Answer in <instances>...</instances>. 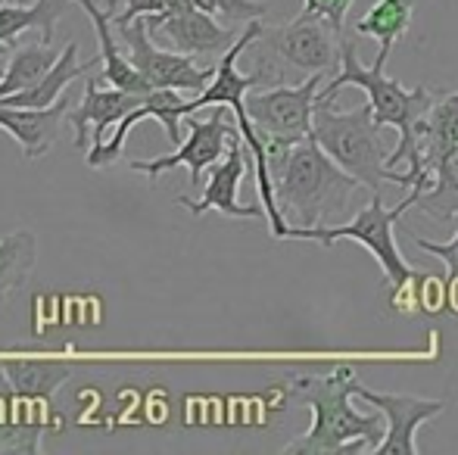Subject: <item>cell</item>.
<instances>
[{
    "label": "cell",
    "instance_id": "9a60e30c",
    "mask_svg": "<svg viewBox=\"0 0 458 455\" xmlns=\"http://www.w3.org/2000/svg\"><path fill=\"white\" fill-rule=\"evenodd\" d=\"M103 75H94V79L85 81V97L75 110L66 113V122L75 128V147L85 150L88 144L100 147L106 140V131L115 128L134 106L140 104V94H128L122 88H103Z\"/></svg>",
    "mask_w": 458,
    "mask_h": 455
},
{
    "label": "cell",
    "instance_id": "7c38bea8",
    "mask_svg": "<svg viewBox=\"0 0 458 455\" xmlns=\"http://www.w3.org/2000/svg\"><path fill=\"white\" fill-rule=\"evenodd\" d=\"M247 150H243V134L237 131L231 138V147L218 163L209 165V178H206V188L199 194V200H191V197H178V206H184L187 213L203 215V213H222L228 219H268L266 206H243L237 200V190H241V181L250 169Z\"/></svg>",
    "mask_w": 458,
    "mask_h": 455
},
{
    "label": "cell",
    "instance_id": "ffe728a7",
    "mask_svg": "<svg viewBox=\"0 0 458 455\" xmlns=\"http://www.w3.org/2000/svg\"><path fill=\"white\" fill-rule=\"evenodd\" d=\"M19 400L0 362V452H38L41 443V418L19 412Z\"/></svg>",
    "mask_w": 458,
    "mask_h": 455
},
{
    "label": "cell",
    "instance_id": "d6986e66",
    "mask_svg": "<svg viewBox=\"0 0 458 455\" xmlns=\"http://www.w3.org/2000/svg\"><path fill=\"white\" fill-rule=\"evenodd\" d=\"M4 371L13 390L29 402H47L63 383L72 377V365L66 362H41V358H6Z\"/></svg>",
    "mask_w": 458,
    "mask_h": 455
},
{
    "label": "cell",
    "instance_id": "5bb4252c",
    "mask_svg": "<svg viewBox=\"0 0 458 455\" xmlns=\"http://www.w3.org/2000/svg\"><path fill=\"white\" fill-rule=\"evenodd\" d=\"M184 106H187V100L182 97V91H175V88H153V91L113 128V134H109L100 147L88 150V165H91V169H106V165L119 163L122 153H125V140H128V134H131V128L144 119L159 122V125L165 128L169 144L178 147L184 140L182 138V119H187Z\"/></svg>",
    "mask_w": 458,
    "mask_h": 455
},
{
    "label": "cell",
    "instance_id": "ba28073f",
    "mask_svg": "<svg viewBox=\"0 0 458 455\" xmlns=\"http://www.w3.org/2000/svg\"><path fill=\"white\" fill-rule=\"evenodd\" d=\"M241 131L237 125H231L228 115H225L222 106H212L209 119H187V138L178 144L175 153H165V156H157V159H134L128 163L131 172H140L147 175L150 181H157L163 172H172V169H187L191 175V188H199V178L203 172H209L212 163L228 153L231 147V138Z\"/></svg>",
    "mask_w": 458,
    "mask_h": 455
},
{
    "label": "cell",
    "instance_id": "484cf974",
    "mask_svg": "<svg viewBox=\"0 0 458 455\" xmlns=\"http://www.w3.org/2000/svg\"><path fill=\"white\" fill-rule=\"evenodd\" d=\"M415 247L421 249V253H430V256H437V259L446 265V284H458V228H455V234L449 237L446 243H440V240H428V237H421V234H415Z\"/></svg>",
    "mask_w": 458,
    "mask_h": 455
},
{
    "label": "cell",
    "instance_id": "7402d4cb",
    "mask_svg": "<svg viewBox=\"0 0 458 455\" xmlns=\"http://www.w3.org/2000/svg\"><path fill=\"white\" fill-rule=\"evenodd\" d=\"M38 262V237L29 228H16L0 237V309L16 291L29 284Z\"/></svg>",
    "mask_w": 458,
    "mask_h": 455
},
{
    "label": "cell",
    "instance_id": "83f0119b",
    "mask_svg": "<svg viewBox=\"0 0 458 455\" xmlns=\"http://www.w3.org/2000/svg\"><path fill=\"white\" fill-rule=\"evenodd\" d=\"M0 75H4V69H0Z\"/></svg>",
    "mask_w": 458,
    "mask_h": 455
},
{
    "label": "cell",
    "instance_id": "ac0fdd59",
    "mask_svg": "<svg viewBox=\"0 0 458 455\" xmlns=\"http://www.w3.org/2000/svg\"><path fill=\"white\" fill-rule=\"evenodd\" d=\"M97 60H100V56H97ZM97 60L94 56L91 60H79V41H69L66 47H63L60 60L54 63V69H50L38 85L25 88V91H19V94H10V97H0V104L4 106H54L56 100L69 91V85H72L75 79L91 72Z\"/></svg>",
    "mask_w": 458,
    "mask_h": 455
},
{
    "label": "cell",
    "instance_id": "603a6c76",
    "mask_svg": "<svg viewBox=\"0 0 458 455\" xmlns=\"http://www.w3.org/2000/svg\"><path fill=\"white\" fill-rule=\"evenodd\" d=\"M411 16H415V0H377L371 10L356 22V35L377 38L380 50L377 54L390 56L393 44L411 29Z\"/></svg>",
    "mask_w": 458,
    "mask_h": 455
},
{
    "label": "cell",
    "instance_id": "9c48e42d",
    "mask_svg": "<svg viewBox=\"0 0 458 455\" xmlns=\"http://www.w3.org/2000/svg\"><path fill=\"white\" fill-rule=\"evenodd\" d=\"M458 147V91H440L437 88L434 106L428 110L415 128V147H411L409 159L399 165L393 184L409 190H428L434 181V169L440 163L443 153Z\"/></svg>",
    "mask_w": 458,
    "mask_h": 455
},
{
    "label": "cell",
    "instance_id": "30bf717a",
    "mask_svg": "<svg viewBox=\"0 0 458 455\" xmlns=\"http://www.w3.org/2000/svg\"><path fill=\"white\" fill-rule=\"evenodd\" d=\"M325 75H309L296 85H275L268 91L247 94V113L259 134L309 138Z\"/></svg>",
    "mask_w": 458,
    "mask_h": 455
},
{
    "label": "cell",
    "instance_id": "4316f807",
    "mask_svg": "<svg viewBox=\"0 0 458 455\" xmlns=\"http://www.w3.org/2000/svg\"><path fill=\"white\" fill-rule=\"evenodd\" d=\"M356 0H302V10L327 19L337 31H346V16H350Z\"/></svg>",
    "mask_w": 458,
    "mask_h": 455
},
{
    "label": "cell",
    "instance_id": "f1b7e54d",
    "mask_svg": "<svg viewBox=\"0 0 458 455\" xmlns=\"http://www.w3.org/2000/svg\"><path fill=\"white\" fill-rule=\"evenodd\" d=\"M0 4H4V0H0Z\"/></svg>",
    "mask_w": 458,
    "mask_h": 455
},
{
    "label": "cell",
    "instance_id": "2e32d148",
    "mask_svg": "<svg viewBox=\"0 0 458 455\" xmlns=\"http://www.w3.org/2000/svg\"><path fill=\"white\" fill-rule=\"evenodd\" d=\"M69 113V91L54 106H4L0 104V128L22 147V156L41 159L60 138V128Z\"/></svg>",
    "mask_w": 458,
    "mask_h": 455
},
{
    "label": "cell",
    "instance_id": "cb8c5ba5",
    "mask_svg": "<svg viewBox=\"0 0 458 455\" xmlns=\"http://www.w3.org/2000/svg\"><path fill=\"white\" fill-rule=\"evenodd\" d=\"M415 209L437 222L458 219V147L440 156L434 169V181L415 203Z\"/></svg>",
    "mask_w": 458,
    "mask_h": 455
},
{
    "label": "cell",
    "instance_id": "52a82bcc",
    "mask_svg": "<svg viewBox=\"0 0 458 455\" xmlns=\"http://www.w3.org/2000/svg\"><path fill=\"white\" fill-rule=\"evenodd\" d=\"M115 25V22H113ZM119 38L125 41L128 56L138 66V72L150 81L153 88H175L182 94H203L209 88V81L216 79V66H197L191 54H178V50L159 47L147 31L144 16L134 22L115 25Z\"/></svg>",
    "mask_w": 458,
    "mask_h": 455
},
{
    "label": "cell",
    "instance_id": "4fadbf2b",
    "mask_svg": "<svg viewBox=\"0 0 458 455\" xmlns=\"http://www.w3.org/2000/svg\"><path fill=\"white\" fill-rule=\"evenodd\" d=\"M356 396L374 406L386 418V434L377 446V455H418V427L428 421L440 418L446 412L443 400H418V396H399V393H377L359 383Z\"/></svg>",
    "mask_w": 458,
    "mask_h": 455
},
{
    "label": "cell",
    "instance_id": "8992f818",
    "mask_svg": "<svg viewBox=\"0 0 458 455\" xmlns=\"http://www.w3.org/2000/svg\"><path fill=\"white\" fill-rule=\"evenodd\" d=\"M421 200V190H409L399 206L386 209L384 206V194H371L365 200V206H359L352 213L350 222H337V225H325V228H287V237L284 240H312L318 247H334L337 240H352L362 243L368 253L377 259L380 272H384L386 284L403 287L405 281L411 278V265L405 262V256L399 253L396 237H393V225L403 219L409 209H415V203Z\"/></svg>",
    "mask_w": 458,
    "mask_h": 455
},
{
    "label": "cell",
    "instance_id": "44dd1931",
    "mask_svg": "<svg viewBox=\"0 0 458 455\" xmlns=\"http://www.w3.org/2000/svg\"><path fill=\"white\" fill-rule=\"evenodd\" d=\"M56 60H60V54L41 38H35L29 44H16L10 50V56H6L4 75H0V97H10V94L38 85L54 69Z\"/></svg>",
    "mask_w": 458,
    "mask_h": 455
},
{
    "label": "cell",
    "instance_id": "8fae6325",
    "mask_svg": "<svg viewBox=\"0 0 458 455\" xmlns=\"http://www.w3.org/2000/svg\"><path fill=\"white\" fill-rule=\"evenodd\" d=\"M147 31L159 47L178 50V54L191 56H212L225 54L231 44L237 41V35L225 25H218V19L212 13L199 10V6H184L175 13H157V16H144Z\"/></svg>",
    "mask_w": 458,
    "mask_h": 455
},
{
    "label": "cell",
    "instance_id": "e0dca14e",
    "mask_svg": "<svg viewBox=\"0 0 458 455\" xmlns=\"http://www.w3.org/2000/svg\"><path fill=\"white\" fill-rule=\"evenodd\" d=\"M75 4H79L94 22L97 41H100V63H103L100 75L106 79V85L122 88V91H128V94H140V97H147V94L153 91V85L138 72V66L131 63V56H125L119 50V38H115V25H113L109 10H100V6H97V0H75Z\"/></svg>",
    "mask_w": 458,
    "mask_h": 455
},
{
    "label": "cell",
    "instance_id": "5b68a950",
    "mask_svg": "<svg viewBox=\"0 0 458 455\" xmlns=\"http://www.w3.org/2000/svg\"><path fill=\"white\" fill-rule=\"evenodd\" d=\"M312 138L340 169L359 178L371 194H384V184H390V172H386L390 153L384 147L371 106L365 104L359 110H337L334 104H318Z\"/></svg>",
    "mask_w": 458,
    "mask_h": 455
},
{
    "label": "cell",
    "instance_id": "d4e9b609",
    "mask_svg": "<svg viewBox=\"0 0 458 455\" xmlns=\"http://www.w3.org/2000/svg\"><path fill=\"white\" fill-rule=\"evenodd\" d=\"M199 10L212 13V16L231 19V22H253V19H262L268 13L266 4L259 0H193Z\"/></svg>",
    "mask_w": 458,
    "mask_h": 455
},
{
    "label": "cell",
    "instance_id": "3957f363",
    "mask_svg": "<svg viewBox=\"0 0 458 455\" xmlns=\"http://www.w3.org/2000/svg\"><path fill=\"white\" fill-rule=\"evenodd\" d=\"M386 60H390V56L377 54L371 66H362V63H359L356 38L344 35V41H340V66H337L340 72L334 75L331 81L321 85L318 104H334L344 88H359V91H365L368 106H371V113H374V122H377L380 128L390 125L399 131L396 147H393L390 156H386V172H390V184H393L399 165L409 159L411 147H415L418 122L434 106L437 88H428V85L403 88L396 79L386 75Z\"/></svg>",
    "mask_w": 458,
    "mask_h": 455
},
{
    "label": "cell",
    "instance_id": "277c9868",
    "mask_svg": "<svg viewBox=\"0 0 458 455\" xmlns=\"http://www.w3.org/2000/svg\"><path fill=\"white\" fill-rule=\"evenodd\" d=\"M344 35L346 31H337L327 19L306 10L287 25H262L253 50L266 85H287V72H300L302 79H309L340 66Z\"/></svg>",
    "mask_w": 458,
    "mask_h": 455
},
{
    "label": "cell",
    "instance_id": "6da1fadb",
    "mask_svg": "<svg viewBox=\"0 0 458 455\" xmlns=\"http://www.w3.org/2000/svg\"><path fill=\"white\" fill-rule=\"evenodd\" d=\"M359 377L350 365H337L331 375H293L287 381V393L296 402L312 409V427L302 437L290 440L284 455H352L377 452L384 440V415L356 412Z\"/></svg>",
    "mask_w": 458,
    "mask_h": 455
},
{
    "label": "cell",
    "instance_id": "7a4b0ae2",
    "mask_svg": "<svg viewBox=\"0 0 458 455\" xmlns=\"http://www.w3.org/2000/svg\"><path fill=\"white\" fill-rule=\"evenodd\" d=\"M275 200L287 228H325L337 225L352 209L365 206L371 194L359 178L340 169L318 140L309 134L290 150L284 165L272 175Z\"/></svg>",
    "mask_w": 458,
    "mask_h": 455
}]
</instances>
